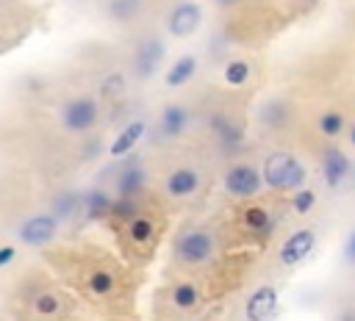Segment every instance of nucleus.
<instances>
[{
	"mask_svg": "<svg viewBox=\"0 0 355 321\" xmlns=\"http://www.w3.org/2000/svg\"><path fill=\"white\" fill-rule=\"evenodd\" d=\"M42 255V263L61 279V285L80 296L83 302L111 310H125L133 302L136 279L133 266L100 241L78 238L67 244H53Z\"/></svg>",
	"mask_w": 355,
	"mask_h": 321,
	"instance_id": "nucleus-1",
	"label": "nucleus"
},
{
	"mask_svg": "<svg viewBox=\"0 0 355 321\" xmlns=\"http://www.w3.org/2000/svg\"><path fill=\"white\" fill-rule=\"evenodd\" d=\"M166 224H169V213L164 208V194L153 188L144 196V202L125 221L111 227V232L116 238V252L136 271H141L158 255V246L164 241Z\"/></svg>",
	"mask_w": 355,
	"mask_h": 321,
	"instance_id": "nucleus-2",
	"label": "nucleus"
},
{
	"mask_svg": "<svg viewBox=\"0 0 355 321\" xmlns=\"http://www.w3.org/2000/svg\"><path fill=\"white\" fill-rule=\"evenodd\" d=\"M14 296L31 321H64L72 313V293L44 266H28L14 282Z\"/></svg>",
	"mask_w": 355,
	"mask_h": 321,
	"instance_id": "nucleus-3",
	"label": "nucleus"
},
{
	"mask_svg": "<svg viewBox=\"0 0 355 321\" xmlns=\"http://www.w3.org/2000/svg\"><path fill=\"white\" fill-rule=\"evenodd\" d=\"M219 232L211 224L202 221H186L175 230L172 241H169V257L172 266L178 271H197V268H208L219 260Z\"/></svg>",
	"mask_w": 355,
	"mask_h": 321,
	"instance_id": "nucleus-4",
	"label": "nucleus"
},
{
	"mask_svg": "<svg viewBox=\"0 0 355 321\" xmlns=\"http://www.w3.org/2000/svg\"><path fill=\"white\" fill-rule=\"evenodd\" d=\"M261 174L269 191L277 194H294L300 188H305L308 183V169L300 160V155L288 152V149H272L263 155L261 160Z\"/></svg>",
	"mask_w": 355,
	"mask_h": 321,
	"instance_id": "nucleus-5",
	"label": "nucleus"
},
{
	"mask_svg": "<svg viewBox=\"0 0 355 321\" xmlns=\"http://www.w3.org/2000/svg\"><path fill=\"white\" fill-rule=\"evenodd\" d=\"M11 232H14V241L19 246L44 252L47 246L58 244V238L64 232V221L53 210H47V208L44 210H28L19 219H14Z\"/></svg>",
	"mask_w": 355,
	"mask_h": 321,
	"instance_id": "nucleus-6",
	"label": "nucleus"
},
{
	"mask_svg": "<svg viewBox=\"0 0 355 321\" xmlns=\"http://www.w3.org/2000/svg\"><path fill=\"white\" fill-rule=\"evenodd\" d=\"M150 166H147V158L136 149L125 158H119L111 169H108V188L114 191L116 199H139L144 194L153 191V183H150Z\"/></svg>",
	"mask_w": 355,
	"mask_h": 321,
	"instance_id": "nucleus-7",
	"label": "nucleus"
},
{
	"mask_svg": "<svg viewBox=\"0 0 355 321\" xmlns=\"http://www.w3.org/2000/svg\"><path fill=\"white\" fill-rule=\"evenodd\" d=\"M103 119V102L97 94L75 91L58 105V125L72 136L92 133Z\"/></svg>",
	"mask_w": 355,
	"mask_h": 321,
	"instance_id": "nucleus-8",
	"label": "nucleus"
},
{
	"mask_svg": "<svg viewBox=\"0 0 355 321\" xmlns=\"http://www.w3.org/2000/svg\"><path fill=\"white\" fill-rule=\"evenodd\" d=\"M202 122H205V130L211 133L214 144L222 149V152H236L244 138H247V125H244V116L241 111L230 108V105H216V108H208L202 113Z\"/></svg>",
	"mask_w": 355,
	"mask_h": 321,
	"instance_id": "nucleus-9",
	"label": "nucleus"
},
{
	"mask_svg": "<svg viewBox=\"0 0 355 321\" xmlns=\"http://www.w3.org/2000/svg\"><path fill=\"white\" fill-rule=\"evenodd\" d=\"M222 188L230 199H258L266 183H263L261 166H255L252 160L236 158L222 172Z\"/></svg>",
	"mask_w": 355,
	"mask_h": 321,
	"instance_id": "nucleus-10",
	"label": "nucleus"
},
{
	"mask_svg": "<svg viewBox=\"0 0 355 321\" xmlns=\"http://www.w3.org/2000/svg\"><path fill=\"white\" fill-rule=\"evenodd\" d=\"M166 58V42L158 33H144L139 36V42L130 50V77L133 80H153L161 72V64Z\"/></svg>",
	"mask_w": 355,
	"mask_h": 321,
	"instance_id": "nucleus-11",
	"label": "nucleus"
},
{
	"mask_svg": "<svg viewBox=\"0 0 355 321\" xmlns=\"http://www.w3.org/2000/svg\"><path fill=\"white\" fill-rule=\"evenodd\" d=\"M319 246V230L313 224H300L294 227L277 246V255H275V263L283 268V271H291L297 266H302Z\"/></svg>",
	"mask_w": 355,
	"mask_h": 321,
	"instance_id": "nucleus-12",
	"label": "nucleus"
},
{
	"mask_svg": "<svg viewBox=\"0 0 355 321\" xmlns=\"http://www.w3.org/2000/svg\"><path fill=\"white\" fill-rule=\"evenodd\" d=\"M202 183H205V180H202V172H200L194 163L180 160V163L169 166V169L161 174L158 188H161V194H164V196L183 202V199H194V196L200 194Z\"/></svg>",
	"mask_w": 355,
	"mask_h": 321,
	"instance_id": "nucleus-13",
	"label": "nucleus"
},
{
	"mask_svg": "<svg viewBox=\"0 0 355 321\" xmlns=\"http://www.w3.org/2000/svg\"><path fill=\"white\" fill-rule=\"evenodd\" d=\"M191 122H194V113H191V108L186 102H166L155 113V130L153 133H155L158 141L175 144L189 133Z\"/></svg>",
	"mask_w": 355,
	"mask_h": 321,
	"instance_id": "nucleus-14",
	"label": "nucleus"
},
{
	"mask_svg": "<svg viewBox=\"0 0 355 321\" xmlns=\"http://www.w3.org/2000/svg\"><path fill=\"white\" fill-rule=\"evenodd\" d=\"M202 28V6L194 0H178L164 14V30L172 39H191Z\"/></svg>",
	"mask_w": 355,
	"mask_h": 321,
	"instance_id": "nucleus-15",
	"label": "nucleus"
},
{
	"mask_svg": "<svg viewBox=\"0 0 355 321\" xmlns=\"http://www.w3.org/2000/svg\"><path fill=\"white\" fill-rule=\"evenodd\" d=\"M280 307V291L272 282L255 285L244 299V321H272Z\"/></svg>",
	"mask_w": 355,
	"mask_h": 321,
	"instance_id": "nucleus-16",
	"label": "nucleus"
},
{
	"mask_svg": "<svg viewBox=\"0 0 355 321\" xmlns=\"http://www.w3.org/2000/svg\"><path fill=\"white\" fill-rule=\"evenodd\" d=\"M319 172H322V180L330 191H338L349 174H352V160L344 149H338L336 144H327L322 152H319Z\"/></svg>",
	"mask_w": 355,
	"mask_h": 321,
	"instance_id": "nucleus-17",
	"label": "nucleus"
},
{
	"mask_svg": "<svg viewBox=\"0 0 355 321\" xmlns=\"http://www.w3.org/2000/svg\"><path fill=\"white\" fill-rule=\"evenodd\" d=\"M239 224L241 230L255 241V244H266L277 227V219L275 213L266 208V205H258V202H250L241 208V216H239Z\"/></svg>",
	"mask_w": 355,
	"mask_h": 321,
	"instance_id": "nucleus-18",
	"label": "nucleus"
},
{
	"mask_svg": "<svg viewBox=\"0 0 355 321\" xmlns=\"http://www.w3.org/2000/svg\"><path fill=\"white\" fill-rule=\"evenodd\" d=\"M147 133H150V122H147L144 116H133V119H130L128 125H122V130L111 138V144H108V158H111V160H119V158L136 152Z\"/></svg>",
	"mask_w": 355,
	"mask_h": 321,
	"instance_id": "nucleus-19",
	"label": "nucleus"
},
{
	"mask_svg": "<svg viewBox=\"0 0 355 321\" xmlns=\"http://www.w3.org/2000/svg\"><path fill=\"white\" fill-rule=\"evenodd\" d=\"M130 80H133L130 72L128 69H119V66L103 72L100 80H97V97H100V102H111V105L122 102L130 94Z\"/></svg>",
	"mask_w": 355,
	"mask_h": 321,
	"instance_id": "nucleus-20",
	"label": "nucleus"
},
{
	"mask_svg": "<svg viewBox=\"0 0 355 321\" xmlns=\"http://www.w3.org/2000/svg\"><path fill=\"white\" fill-rule=\"evenodd\" d=\"M114 191L105 183H97L83 191V221H105L114 208Z\"/></svg>",
	"mask_w": 355,
	"mask_h": 321,
	"instance_id": "nucleus-21",
	"label": "nucleus"
},
{
	"mask_svg": "<svg viewBox=\"0 0 355 321\" xmlns=\"http://www.w3.org/2000/svg\"><path fill=\"white\" fill-rule=\"evenodd\" d=\"M164 293H166L172 310H178V313H194V310L200 307V299H202L200 285H197L194 279H189V277L175 279Z\"/></svg>",
	"mask_w": 355,
	"mask_h": 321,
	"instance_id": "nucleus-22",
	"label": "nucleus"
},
{
	"mask_svg": "<svg viewBox=\"0 0 355 321\" xmlns=\"http://www.w3.org/2000/svg\"><path fill=\"white\" fill-rule=\"evenodd\" d=\"M197 72H200V58H197L194 53H183V55H178V58L166 66V72H164V86H166V89H183V86H189V83L197 77Z\"/></svg>",
	"mask_w": 355,
	"mask_h": 321,
	"instance_id": "nucleus-23",
	"label": "nucleus"
},
{
	"mask_svg": "<svg viewBox=\"0 0 355 321\" xmlns=\"http://www.w3.org/2000/svg\"><path fill=\"white\" fill-rule=\"evenodd\" d=\"M258 122H261L266 130H272V133L283 130V127L291 122V111H288L286 100H277V97L266 100V102L261 105V111H258Z\"/></svg>",
	"mask_w": 355,
	"mask_h": 321,
	"instance_id": "nucleus-24",
	"label": "nucleus"
},
{
	"mask_svg": "<svg viewBox=\"0 0 355 321\" xmlns=\"http://www.w3.org/2000/svg\"><path fill=\"white\" fill-rule=\"evenodd\" d=\"M103 11H105V17H108L111 22H116V25H130V22H136V19L141 17L144 0H105Z\"/></svg>",
	"mask_w": 355,
	"mask_h": 321,
	"instance_id": "nucleus-25",
	"label": "nucleus"
},
{
	"mask_svg": "<svg viewBox=\"0 0 355 321\" xmlns=\"http://www.w3.org/2000/svg\"><path fill=\"white\" fill-rule=\"evenodd\" d=\"M222 80L230 89H244L252 80V64L247 58H241V55H230L222 64Z\"/></svg>",
	"mask_w": 355,
	"mask_h": 321,
	"instance_id": "nucleus-26",
	"label": "nucleus"
},
{
	"mask_svg": "<svg viewBox=\"0 0 355 321\" xmlns=\"http://www.w3.org/2000/svg\"><path fill=\"white\" fill-rule=\"evenodd\" d=\"M344 127H347V113H344V111H336V108L322 111L319 119H316V130H319V136H324L327 141L338 138V136L344 133Z\"/></svg>",
	"mask_w": 355,
	"mask_h": 321,
	"instance_id": "nucleus-27",
	"label": "nucleus"
},
{
	"mask_svg": "<svg viewBox=\"0 0 355 321\" xmlns=\"http://www.w3.org/2000/svg\"><path fill=\"white\" fill-rule=\"evenodd\" d=\"M288 205H291V213H297V216H308V213L316 208V191L305 185V188H300V191L291 194Z\"/></svg>",
	"mask_w": 355,
	"mask_h": 321,
	"instance_id": "nucleus-28",
	"label": "nucleus"
},
{
	"mask_svg": "<svg viewBox=\"0 0 355 321\" xmlns=\"http://www.w3.org/2000/svg\"><path fill=\"white\" fill-rule=\"evenodd\" d=\"M341 263L355 271V227L347 232V238H344V244H341Z\"/></svg>",
	"mask_w": 355,
	"mask_h": 321,
	"instance_id": "nucleus-29",
	"label": "nucleus"
},
{
	"mask_svg": "<svg viewBox=\"0 0 355 321\" xmlns=\"http://www.w3.org/2000/svg\"><path fill=\"white\" fill-rule=\"evenodd\" d=\"M19 257V246L17 244H0V271L11 268Z\"/></svg>",
	"mask_w": 355,
	"mask_h": 321,
	"instance_id": "nucleus-30",
	"label": "nucleus"
},
{
	"mask_svg": "<svg viewBox=\"0 0 355 321\" xmlns=\"http://www.w3.org/2000/svg\"><path fill=\"white\" fill-rule=\"evenodd\" d=\"M219 8H233V6H239V0H214Z\"/></svg>",
	"mask_w": 355,
	"mask_h": 321,
	"instance_id": "nucleus-31",
	"label": "nucleus"
},
{
	"mask_svg": "<svg viewBox=\"0 0 355 321\" xmlns=\"http://www.w3.org/2000/svg\"><path fill=\"white\" fill-rule=\"evenodd\" d=\"M341 315H344V313H341ZM341 321H355V310H349V313H347Z\"/></svg>",
	"mask_w": 355,
	"mask_h": 321,
	"instance_id": "nucleus-32",
	"label": "nucleus"
},
{
	"mask_svg": "<svg viewBox=\"0 0 355 321\" xmlns=\"http://www.w3.org/2000/svg\"><path fill=\"white\" fill-rule=\"evenodd\" d=\"M349 144L355 147V122H352V127H349Z\"/></svg>",
	"mask_w": 355,
	"mask_h": 321,
	"instance_id": "nucleus-33",
	"label": "nucleus"
}]
</instances>
